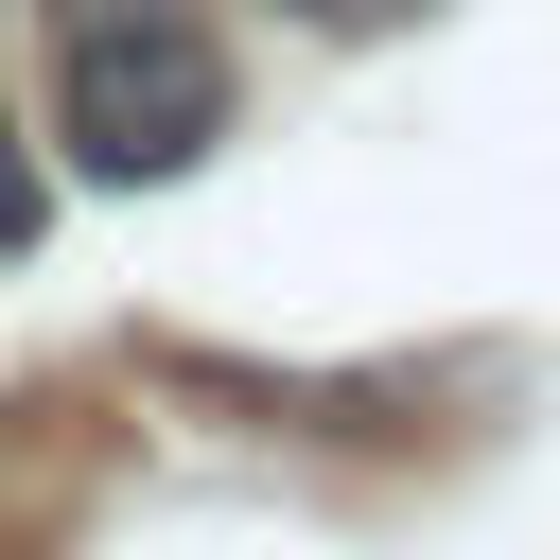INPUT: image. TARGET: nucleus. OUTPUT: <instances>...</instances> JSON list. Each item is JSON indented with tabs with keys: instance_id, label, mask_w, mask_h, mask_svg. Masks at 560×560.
I'll return each mask as SVG.
<instances>
[{
	"instance_id": "3",
	"label": "nucleus",
	"mask_w": 560,
	"mask_h": 560,
	"mask_svg": "<svg viewBox=\"0 0 560 560\" xmlns=\"http://www.w3.org/2000/svg\"><path fill=\"white\" fill-rule=\"evenodd\" d=\"M315 35H385V18H420V0H298Z\"/></svg>"
},
{
	"instance_id": "1",
	"label": "nucleus",
	"mask_w": 560,
	"mask_h": 560,
	"mask_svg": "<svg viewBox=\"0 0 560 560\" xmlns=\"http://www.w3.org/2000/svg\"><path fill=\"white\" fill-rule=\"evenodd\" d=\"M228 140V35L210 0H52V158L105 192H175Z\"/></svg>"
},
{
	"instance_id": "2",
	"label": "nucleus",
	"mask_w": 560,
	"mask_h": 560,
	"mask_svg": "<svg viewBox=\"0 0 560 560\" xmlns=\"http://www.w3.org/2000/svg\"><path fill=\"white\" fill-rule=\"evenodd\" d=\"M35 228H52V175H35V140H18V105H0V262H35Z\"/></svg>"
}]
</instances>
